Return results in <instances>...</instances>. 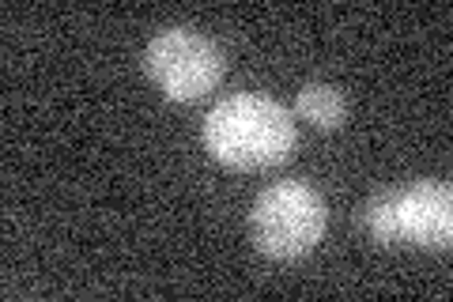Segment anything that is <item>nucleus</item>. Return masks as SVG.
Returning <instances> with one entry per match:
<instances>
[{"mask_svg": "<svg viewBox=\"0 0 453 302\" xmlns=\"http://www.w3.org/2000/svg\"><path fill=\"white\" fill-rule=\"evenodd\" d=\"M363 227L366 235L381 246H396L401 235H396V208H393V193H378L371 205L363 208Z\"/></svg>", "mask_w": 453, "mask_h": 302, "instance_id": "obj_6", "label": "nucleus"}, {"mask_svg": "<svg viewBox=\"0 0 453 302\" xmlns=\"http://www.w3.org/2000/svg\"><path fill=\"white\" fill-rule=\"evenodd\" d=\"M295 113L318 128H336L348 118V103L333 83H306V88L295 95Z\"/></svg>", "mask_w": 453, "mask_h": 302, "instance_id": "obj_5", "label": "nucleus"}, {"mask_svg": "<svg viewBox=\"0 0 453 302\" xmlns=\"http://www.w3.org/2000/svg\"><path fill=\"white\" fill-rule=\"evenodd\" d=\"M396 235L423 250H446L453 238V193L442 182H416L393 193Z\"/></svg>", "mask_w": 453, "mask_h": 302, "instance_id": "obj_4", "label": "nucleus"}, {"mask_svg": "<svg viewBox=\"0 0 453 302\" xmlns=\"http://www.w3.org/2000/svg\"><path fill=\"white\" fill-rule=\"evenodd\" d=\"M325 200L306 182H276L250 208V238L273 261H299L325 235Z\"/></svg>", "mask_w": 453, "mask_h": 302, "instance_id": "obj_2", "label": "nucleus"}, {"mask_svg": "<svg viewBox=\"0 0 453 302\" xmlns=\"http://www.w3.org/2000/svg\"><path fill=\"white\" fill-rule=\"evenodd\" d=\"M204 148L231 170H265L291 159L295 121L265 95H231L204 118Z\"/></svg>", "mask_w": 453, "mask_h": 302, "instance_id": "obj_1", "label": "nucleus"}, {"mask_svg": "<svg viewBox=\"0 0 453 302\" xmlns=\"http://www.w3.org/2000/svg\"><path fill=\"white\" fill-rule=\"evenodd\" d=\"M144 68L166 98L196 103L223 80V53L189 27H170L148 42Z\"/></svg>", "mask_w": 453, "mask_h": 302, "instance_id": "obj_3", "label": "nucleus"}]
</instances>
